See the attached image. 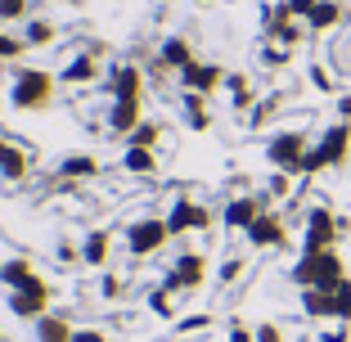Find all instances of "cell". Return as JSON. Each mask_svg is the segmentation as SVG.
Segmentation results:
<instances>
[{
    "mask_svg": "<svg viewBox=\"0 0 351 342\" xmlns=\"http://www.w3.org/2000/svg\"><path fill=\"white\" fill-rule=\"evenodd\" d=\"M351 158V122H333L329 131L306 149L298 176H315V171H329V167H347Z\"/></svg>",
    "mask_w": 351,
    "mask_h": 342,
    "instance_id": "cell-1",
    "label": "cell"
},
{
    "mask_svg": "<svg viewBox=\"0 0 351 342\" xmlns=\"http://www.w3.org/2000/svg\"><path fill=\"white\" fill-rule=\"evenodd\" d=\"M347 280V261H342V252H302L298 266H293V284L298 289H324L333 293L338 284Z\"/></svg>",
    "mask_w": 351,
    "mask_h": 342,
    "instance_id": "cell-2",
    "label": "cell"
},
{
    "mask_svg": "<svg viewBox=\"0 0 351 342\" xmlns=\"http://www.w3.org/2000/svg\"><path fill=\"white\" fill-rule=\"evenodd\" d=\"M342 230H347V221H338L329 208H311L306 212V234H302V252H333Z\"/></svg>",
    "mask_w": 351,
    "mask_h": 342,
    "instance_id": "cell-3",
    "label": "cell"
},
{
    "mask_svg": "<svg viewBox=\"0 0 351 342\" xmlns=\"http://www.w3.org/2000/svg\"><path fill=\"white\" fill-rule=\"evenodd\" d=\"M306 149H311V140L302 131H275V135H270V145H266V158H270L275 171H293V176H298Z\"/></svg>",
    "mask_w": 351,
    "mask_h": 342,
    "instance_id": "cell-4",
    "label": "cell"
},
{
    "mask_svg": "<svg viewBox=\"0 0 351 342\" xmlns=\"http://www.w3.org/2000/svg\"><path fill=\"white\" fill-rule=\"evenodd\" d=\"M248 243L252 248H284V221H279L275 212H261L248 225Z\"/></svg>",
    "mask_w": 351,
    "mask_h": 342,
    "instance_id": "cell-5",
    "label": "cell"
},
{
    "mask_svg": "<svg viewBox=\"0 0 351 342\" xmlns=\"http://www.w3.org/2000/svg\"><path fill=\"white\" fill-rule=\"evenodd\" d=\"M266 212V198H234L226 208V225H234V230H248L252 221Z\"/></svg>",
    "mask_w": 351,
    "mask_h": 342,
    "instance_id": "cell-6",
    "label": "cell"
},
{
    "mask_svg": "<svg viewBox=\"0 0 351 342\" xmlns=\"http://www.w3.org/2000/svg\"><path fill=\"white\" fill-rule=\"evenodd\" d=\"M342 19H347V10H342L338 0H320V5H315V14L306 19V27L315 32V36H320V32H333Z\"/></svg>",
    "mask_w": 351,
    "mask_h": 342,
    "instance_id": "cell-7",
    "label": "cell"
},
{
    "mask_svg": "<svg viewBox=\"0 0 351 342\" xmlns=\"http://www.w3.org/2000/svg\"><path fill=\"white\" fill-rule=\"evenodd\" d=\"M302 311L311 320H333V293L324 289H302Z\"/></svg>",
    "mask_w": 351,
    "mask_h": 342,
    "instance_id": "cell-8",
    "label": "cell"
},
{
    "mask_svg": "<svg viewBox=\"0 0 351 342\" xmlns=\"http://www.w3.org/2000/svg\"><path fill=\"white\" fill-rule=\"evenodd\" d=\"M162 234H167V225H158V221H140L135 234H131V248L135 252H154L158 243H162Z\"/></svg>",
    "mask_w": 351,
    "mask_h": 342,
    "instance_id": "cell-9",
    "label": "cell"
},
{
    "mask_svg": "<svg viewBox=\"0 0 351 342\" xmlns=\"http://www.w3.org/2000/svg\"><path fill=\"white\" fill-rule=\"evenodd\" d=\"M185 82L194 86V95H207L212 86L221 82V68H212V63H189V68H185Z\"/></svg>",
    "mask_w": 351,
    "mask_h": 342,
    "instance_id": "cell-10",
    "label": "cell"
},
{
    "mask_svg": "<svg viewBox=\"0 0 351 342\" xmlns=\"http://www.w3.org/2000/svg\"><path fill=\"white\" fill-rule=\"evenodd\" d=\"M198 280H203V257H185L171 275V289H194Z\"/></svg>",
    "mask_w": 351,
    "mask_h": 342,
    "instance_id": "cell-11",
    "label": "cell"
},
{
    "mask_svg": "<svg viewBox=\"0 0 351 342\" xmlns=\"http://www.w3.org/2000/svg\"><path fill=\"white\" fill-rule=\"evenodd\" d=\"M333 320L338 324H351V275L333 289Z\"/></svg>",
    "mask_w": 351,
    "mask_h": 342,
    "instance_id": "cell-12",
    "label": "cell"
},
{
    "mask_svg": "<svg viewBox=\"0 0 351 342\" xmlns=\"http://www.w3.org/2000/svg\"><path fill=\"white\" fill-rule=\"evenodd\" d=\"M41 90H50V86H45V77H36V73H32L27 82L19 86V104H27V108H32V99H36Z\"/></svg>",
    "mask_w": 351,
    "mask_h": 342,
    "instance_id": "cell-13",
    "label": "cell"
},
{
    "mask_svg": "<svg viewBox=\"0 0 351 342\" xmlns=\"http://www.w3.org/2000/svg\"><path fill=\"white\" fill-rule=\"evenodd\" d=\"M167 63H176V68H189V45H185V41H167Z\"/></svg>",
    "mask_w": 351,
    "mask_h": 342,
    "instance_id": "cell-14",
    "label": "cell"
},
{
    "mask_svg": "<svg viewBox=\"0 0 351 342\" xmlns=\"http://www.w3.org/2000/svg\"><path fill=\"white\" fill-rule=\"evenodd\" d=\"M293 189V171H275V176H270V194L275 198H284Z\"/></svg>",
    "mask_w": 351,
    "mask_h": 342,
    "instance_id": "cell-15",
    "label": "cell"
},
{
    "mask_svg": "<svg viewBox=\"0 0 351 342\" xmlns=\"http://www.w3.org/2000/svg\"><path fill=\"white\" fill-rule=\"evenodd\" d=\"M284 5H289V14H293V19H311L320 0H284Z\"/></svg>",
    "mask_w": 351,
    "mask_h": 342,
    "instance_id": "cell-16",
    "label": "cell"
},
{
    "mask_svg": "<svg viewBox=\"0 0 351 342\" xmlns=\"http://www.w3.org/2000/svg\"><path fill=\"white\" fill-rule=\"evenodd\" d=\"M113 122H117V126H131V122H135V99H131V95H126L122 104H117V113H113Z\"/></svg>",
    "mask_w": 351,
    "mask_h": 342,
    "instance_id": "cell-17",
    "label": "cell"
},
{
    "mask_svg": "<svg viewBox=\"0 0 351 342\" xmlns=\"http://www.w3.org/2000/svg\"><path fill=\"white\" fill-rule=\"evenodd\" d=\"M257 342H284L279 324H261V329H257Z\"/></svg>",
    "mask_w": 351,
    "mask_h": 342,
    "instance_id": "cell-18",
    "label": "cell"
},
{
    "mask_svg": "<svg viewBox=\"0 0 351 342\" xmlns=\"http://www.w3.org/2000/svg\"><path fill=\"white\" fill-rule=\"evenodd\" d=\"M311 86H315V90H333V82H329L324 68H311Z\"/></svg>",
    "mask_w": 351,
    "mask_h": 342,
    "instance_id": "cell-19",
    "label": "cell"
},
{
    "mask_svg": "<svg viewBox=\"0 0 351 342\" xmlns=\"http://www.w3.org/2000/svg\"><path fill=\"white\" fill-rule=\"evenodd\" d=\"M131 167H135V171H149V167H154V158H149L145 149H135V154H131Z\"/></svg>",
    "mask_w": 351,
    "mask_h": 342,
    "instance_id": "cell-20",
    "label": "cell"
},
{
    "mask_svg": "<svg viewBox=\"0 0 351 342\" xmlns=\"http://www.w3.org/2000/svg\"><path fill=\"white\" fill-rule=\"evenodd\" d=\"M154 140H158L154 126H140V131H135V145H154Z\"/></svg>",
    "mask_w": 351,
    "mask_h": 342,
    "instance_id": "cell-21",
    "label": "cell"
},
{
    "mask_svg": "<svg viewBox=\"0 0 351 342\" xmlns=\"http://www.w3.org/2000/svg\"><path fill=\"white\" fill-rule=\"evenodd\" d=\"M338 122H351V90L338 99Z\"/></svg>",
    "mask_w": 351,
    "mask_h": 342,
    "instance_id": "cell-22",
    "label": "cell"
},
{
    "mask_svg": "<svg viewBox=\"0 0 351 342\" xmlns=\"http://www.w3.org/2000/svg\"><path fill=\"white\" fill-rule=\"evenodd\" d=\"M86 257H90V261H99V257H104V239H99V234L90 239V248H86Z\"/></svg>",
    "mask_w": 351,
    "mask_h": 342,
    "instance_id": "cell-23",
    "label": "cell"
},
{
    "mask_svg": "<svg viewBox=\"0 0 351 342\" xmlns=\"http://www.w3.org/2000/svg\"><path fill=\"white\" fill-rule=\"evenodd\" d=\"M230 342H257V333H248V329H234V333H230Z\"/></svg>",
    "mask_w": 351,
    "mask_h": 342,
    "instance_id": "cell-24",
    "label": "cell"
}]
</instances>
